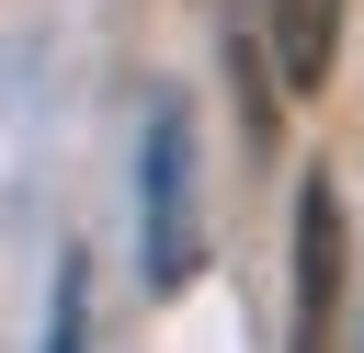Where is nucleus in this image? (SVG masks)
Instances as JSON below:
<instances>
[{"mask_svg": "<svg viewBox=\"0 0 364 353\" xmlns=\"http://www.w3.org/2000/svg\"><path fill=\"white\" fill-rule=\"evenodd\" d=\"M330 319H341V194L330 171L296 182V319H284V353H330Z\"/></svg>", "mask_w": 364, "mask_h": 353, "instance_id": "obj_2", "label": "nucleus"}, {"mask_svg": "<svg viewBox=\"0 0 364 353\" xmlns=\"http://www.w3.org/2000/svg\"><path fill=\"white\" fill-rule=\"evenodd\" d=\"M136 251H148V285H193L205 273V205H193V114L159 91L148 102V148H136Z\"/></svg>", "mask_w": 364, "mask_h": 353, "instance_id": "obj_1", "label": "nucleus"}, {"mask_svg": "<svg viewBox=\"0 0 364 353\" xmlns=\"http://www.w3.org/2000/svg\"><path fill=\"white\" fill-rule=\"evenodd\" d=\"M46 353H91V262H80V251L57 262V296H46Z\"/></svg>", "mask_w": 364, "mask_h": 353, "instance_id": "obj_4", "label": "nucleus"}, {"mask_svg": "<svg viewBox=\"0 0 364 353\" xmlns=\"http://www.w3.org/2000/svg\"><path fill=\"white\" fill-rule=\"evenodd\" d=\"M262 57H273V80L284 91H318L330 80V57H341V0H262Z\"/></svg>", "mask_w": 364, "mask_h": 353, "instance_id": "obj_3", "label": "nucleus"}]
</instances>
